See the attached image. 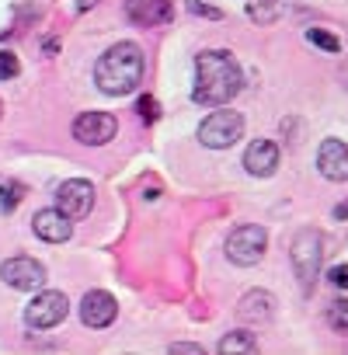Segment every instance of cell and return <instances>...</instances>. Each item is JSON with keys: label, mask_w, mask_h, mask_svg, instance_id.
I'll return each mask as SVG.
<instances>
[{"label": "cell", "mask_w": 348, "mask_h": 355, "mask_svg": "<svg viewBox=\"0 0 348 355\" xmlns=\"http://www.w3.org/2000/svg\"><path fill=\"white\" fill-rule=\"evenodd\" d=\"M244 77H241V63L227 53V49H209L202 56H195V87H192V101L195 105H227L237 98Z\"/></svg>", "instance_id": "1"}, {"label": "cell", "mask_w": 348, "mask_h": 355, "mask_svg": "<svg viewBox=\"0 0 348 355\" xmlns=\"http://www.w3.org/2000/svg\"><path fill=\"white\" fill-rule=\"evenodd\" d=\"M143 80V53L136 42H115L94 63V84L105 94H132Z\"/></svg>", "instance_id": "2"}, {"label": "cell", "mask_w": 348, "mask_h": 355, "mask_svg": "<svg viewBox=\"0 0 348 355\" xmlns=\"http://www.w3.org/2000/svg\"><path fill=\"white\" fill-rule=\"evenodd\" d=\"M241 136H244V119H241V112H230V108L213 112V115L199 125V139H202V146H209V150H227V146H234Z\"/></svg>", "instance_id": "3"}, {"label": "cell", "mask_w": 348, "mask_h": 355, "mask_svg": "<svg viewBox=\"0 0 348 355\" xmlns=\"http://www.w3.org/2000/svg\"><path fill=\"white\" fill-rule=\"evenodd\" d=\"M324 241L317 230H299L296 241H293V268H296V279L303 282V289H310L320 275V261H324Z\"/></svg>", "instance_id": "4"}, {"label": "cell", "mask_w": 348, "mask_h": 355, "mask_svg": "<svg viewBox=\"0 0 348 355\" xmlns=\"http://www.w3.org/2000/svg\"><path fill=\"white\" fill-rule=\"evenodd\" d=\"M265 244H268L265 227H258V223H241V227L230 230V237H227V258H230L234 265H258L261 254H265Z\"/></svg>", "instance_id": "5"}, {"label": "cell", "mask_w": 348, "mask_h": 355, "mask_svg": "<svg viewBox=\"0 0 348 355\" xmlns=\"http://www.w3.org/2000/svg\"><path fill=\"white\" fill-rule=\"evenodd\" d=\"M67 310H70L67 296L56 293V289H46V293H39V296L25 306V324L46 331V327H56V324L67 317Z\"/></svg>", "instance_id": "6"}, {"label": "cell", "mask_w": 348, "mask_h": 355, "mask_svg": "<svg viewBox=\"0 0 348 355\" xmlns=\"http://www.w3.org/2000/svg\"><path fill=\"white\" fill-rule=\"evenodd\" d=\"M0 279H4L11 289L35 293L46 282V265L35 261V258H8L4 265H0Z\"/></svg>", "instance_id": "7"}, {"label": "cell", "mask_w": 348, "mask_h": 355, "mask_svg": "<svg viewBox=\"0 0 348 355\" xmlns=\"http://www.w3.org/2000/svg\"><path fill=\"white\" fill-rule=\"evenodd\" d=\"M115 132H119V122L108 112H84L73 122V139L84 146H105L108 139H115Z\"/></svg>", "instance_id": "8"}, {"label": "cell", "mask_w": 348, "mask_h": 355, "mask_svg": "<svg viewBox=\"0 0 348 355\" xmlns=\"http://www.w3.org/2000/svg\"><path fill=\"white\" fill-rule=\"evenodd\" d=\"M91 206H94V185L91 182L70 178V182L60 185V192H56V209L60 213H67L70 220H80V216L91 213Z\"/></svg>", "instance_id": "9"}, {"label": "cell", "mask_w": 348, "mask_h": 355, "mask_svg": "<svg viewBox=\"0 0 348 355\" xmlns=\"http://www.w3.org/2000/svg\"><path fill=\"white\" fill-rule=\"evenodd\" d=\"M115 313H119V303H115V296L105 293V289H91V293L80 300V320H84L87 327H108V324L115 320Z\"/></svg>", "instance_id": "10"}, {"label": "cell", "mask_w": 348, "mask_h": 355, "mask_svg": "<svg viewBox=\"0 0 348 355\" xmlns=\"http://www.w3.org/2000/svg\"><path fill=\"white\" fill-rule=\"evenodd\" d=\"M317 167L327 182H348V143L324 139L317 150Z\"/></svg>", "instance_id": "11"}, {"label": "cell", "mask_w": 348, "mask_h": 355, "mask_svg": "<svg viewBox=\"0 0 348 355\" xmlns=\"http://www.w3.org/2000/svg\"><path fill=\"white\" fill-rule=\"evenodd\" d=\"M244 167H247V174H254V178L275 174V167H279V146H275L272 139H254V143L244 150Z\"/></svg>", "instance_id": "12"}, {"label": "cell", "mask_w": 348, "mask_h": 355, "mask_svg": "<svg viewBox=\"0 0 348 355\" xmlns=\"http://www.w3.org/2000/svg\"><path fill=\"white\" fill-rule=\"evenodd\" d=\"M32 227H35V234H39L46 244H63V241H70V234H73L70 216L60 213V209H42V213H35Z\"/></svg>", "instance_id": "13"}, {"label": "cell", "mask_w": 348, "mask_h": 355, "mask_svg": "<svg viewBox=\"0 0 348 355\" xmlns=\"http://www.w3.org/2000/svg\"><path fill=\"white\" fill-rule=\"evenodd\" d=\"M129 18L143 28H153V25H167L174 18V8L171 0H129Z\"/></svg>", "instance_id": "14"}, {"label": "cell", "mask_w": 348, "mask_h": 355, "mask_svg": "<svg viewBox=\"0 0 348 355\" xmlns=\"http://www.w3.org/2000/svg\"><path fill=\"white\" fill-rule=\"evenodd\" d=\"M272 313H275V296L265 293V289H254V293H247V296L237 303V317H241L244 324H268Z\"/></svg>", "instance_id": "15"}, {"label": "cell", "mask_w": 348, "mask_h": 355, "mask_svg": "<svg viewBox=\"0 0 348 355\" xmlns=\"http://www.w3.org/2000/svg\"><path fill=\"white\" fill-rule=\"evenodd\" d=\"M282 11H286V0H251V8H247V15L254 21H261V25L275 21Z\"/></svg>", "instance_id": "16"}, {"label": "cell", "mask_w": 348, "mask_h": 355, "mask_svg": "<svg viewBox=\"0 0 348 355\" xmlns=\"http://www.w3.org/2000/svg\"><path fill=\"white\" fill-rule=\"evenodd\" d=\"M220 352L223 355H234V352H258V341H254V334H247V331H234V334H227L223 341H220Z\"/></svg>", "instance_id": "17"}, {"label": "cell", "mask_w": 348, "mask_h": 355, "mask_svg": "<svg viewBox=\"0 0 348 355\" xmlns=\"http://www.w3.org/2000/svg\"><path fill=\"white\" fill-rule=\"evenodd\" d=\"M21 196H25V189L18 185V182H4V185H0V209H15L18 202H21Z\"/></svg>", "instance_id": "18"}, {"label": "cell", "mask_w": 348, "mask_h": 355, "mask_svg": "<svg viewBox=\"0 0 348 355\" xmlns=\"http://www.w3.org/2000/svg\"><path fill=\"white\" fill-rule=\"evenodd\" d=\"M306 39H310L313 46H320L324 53H338V49H341V42H338L331 32H324V28H310V32H306Z\"/></svg>", "instance_id": "19"}, {"label": "cell", "mask_w": 348, "mask_h": 355, "mask_svg": "<svg viewBox=\"0 0 348 355\" xmlns=\"http://www.w3.org/2000/svg\"><path fill=\"white\" fill-rule=\"evenodd\" d=\"M136 112H139L143 122H157V119H160V105H157V98H150V94H143V98L136 101Z\"/></svg>", "instance_id": "20"}, {"label": "cell", "mask_w": 348, "mask_h": 355, "mask_svg": "<svg viewBox=\"0 0 348 355\" xmlns=\"http://www.w3.org/2000/svg\"><path fill=\"white\" fill-rule=\"evenodd\" d=\"M18 70H21V63H18V56H15V53H0V80L18 77Z\"/></svg>", "instance_id": "21"}, {"label": "cell", "mask_w": 348, "mask_h": 355, "mask_svg": "<svg viewBox=\"0 0 348 355\" xmlns=\"http://www.w3.org/2000/svg\"><path fill=\"white\" fill-rule=\"evenodd\" d=\"M331 324L341 327V331H348V303H334L331 306Z\"/></svg>", "instance_id": "22"}, {"label": "cell", "mask_w": 348, "mask_h": 355, "mask_svg": "<svg viewBox=\"0 0 348 355\" xmlns=\"http://www.w3.org/2000/svg\"><path fill=\"white\" fill-rule=\"evenodd\" d=\"M189 11L192 15H202V18H223V11H216L209 4H199V0H189Z\"/></svg>", "instance_id": "23"}, {"label": "cell", "mask_w": 348, "mask_h": 355, "mask_svg": "<svg viewBox=\"0 0 348 355\" xmlns=\"http://www.w3.org/2000/svg\"><path fill=\"white\" fill-rule=\"evenodd\" d=\"M331 282H334L338 289H348V265H338V268H331Z\"/></svg>", "instance_id": "24"}, {"label": "cell", "mask_w": 348, "mask_h": 355, "mask_svg": "<svg viewBox=\"0 0 348 355\" xmlns=\"http://www.w3.org/2000/svg\"><path fill=\"white\" fill-rule=\"evenodd\" d=\"M171 352H192V355H199L202 348L199 345H171Z\"/></svg>", "instance_id": "25"}, {"label": "cell", "mask_w": 348, "mask_h": 355, "mask_svg": "<svg viewBox=\"0 0 348 355\" xmlns=\"http://www.w3.org/2000/svg\"><path fill=\"white\" fill-rule=\"evenodd\" d=\"M98 4V0H77V11H91Z\"/></svg>", "instance_id": "26"}]
</instances>
